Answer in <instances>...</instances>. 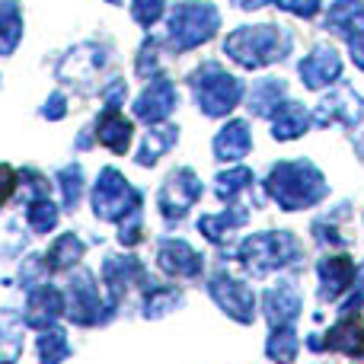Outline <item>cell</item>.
I'll list each match as a JSON object with an SVG mask.
<instances>
[{
	"label": "cell",
	"instance_id": "7",
	"mask_svg": "<svg viewBox=\"0 0 364 364\" xmlns=\"http://www.w3.org/2000/svg\"><path fill=\"white\" fill-rule=\"evenodd\" d=\"M246 147H250V141H246V128L240 125H230L224 134H220V141H218V154L220 157H237V154H243Z\"/></svg>",
	"mask_w": 364,
	"mask_h": 364
},
{
	"label": "cell",
	"instance_id": "12",
	"mask_svg": "<svg viewBox=\"0 0 364 364\" xmlns=\"http://www.w3.org/2000/svg\"><path fill=\"white\" fill-rule=\"evenodd\" d=\"M115 4H119V0H115Z\"/></svg>",
	"mask_w": 364,
	"mask_h": 364
},
{
	"label": "cell",
	"instance_id": "9",
	"mask_svg": "<svg viewBox=\"0 0 364 364\" xmlns=\"http://www.w3.org/2000/svg\"><path fill=\"white\" fill-rule=\"evenodd\" d=\"M160 13H164V0H134V16H138L144 26H151L154 19H160Z\"/></svg>",
	"mask_w": 364,
	"mask_h": 364
},
{
	"label": "cell",
	"instance_id": "8",
	"mask_svg": "<svg viewBox=\"0 0 364 364\" xmlns=\"http://www.w3.org/2000/svg\"><path fill=\"white\" fill-rule=\"evenodd\" d=\"M128 134H132V128H128V122H122L119 115L109 112L106 119H102V138H106V144H112L115 151H125Z\"/></svg>",
	"mask_w": 364,
	"mask_h": 364
},
{
	"label": "cell",
	"instance_id": "3",
	"mask_svg": "<svg viewBox=\"0 0 364 364\" xmlns=\"http://www.w3.org/2000/svg\"><path fill=\"white\" fill-rule=\"evenodd\" d=\"M205 74H208V80L205 83L198 80V102H201V109H205L208 115H224L227 109L240 100V83L233 80V77H227L224 70H218L214 64H211V68H205Z\"/></svg>",
	"mask_w": 364,
	"mask_h": 364
},
{
	"label": "cell",
	"instance_id": "4",
	"mask_svg": "<svg viewBox=\"0 0 364 364\" xmlns=\"http://www.w3.org/2000/svg\"><path fill=\"white\" fill-rule=\"evenodd\" d=\"M336 74H339V55H336L333 48H326V45L316 48L314 55L301 64V77L310 87H323V83H329Z\"/></svg>",
	"mask_w": 364,
	"mask_h": 364
},
{
	"label": "cell",
	"instance_id": "6",
	"mask_svg": "<svg viewBox=\"0 0 364 364\" xmlns=\"http://www.w3.org/2000/svg\"><path fill=\"white\" fill-rule=\"evenodd\" d=\"M19 36V16H16V6H0V55L13 51Z\"/></svg>",
	"mask_w": 364,
	"mask_h": 364
},
{
	"label": "cell",
	"instance_id": "1",
	"mask_svg": "<svg viewBox=\"0 0 364 364\" xmlns=\"http://www.w3.org/2000/svg\"><path fill=\"white\" fill-rule=\"evenodd\" d=\"M227 55L237 58L246 68H259V64L272 61V58L284 55V42L278 45V32L272 26H259V29H240L227 38Z\"/></svg>",
	"mask_w": 364,
	"mask_h": 364
},
{
	"label": "cell",
	"instance_id": "10",
	"mask_svg": "<svg viewBox=\"0 0 364 364\" xmlns=\"http://www.w3.org/2000/svg\"><path fill=\"white\" fill-rule=\"evenodd\" d=\"M284 6H288L291 13H301V16H310V13L316 10V4H320V0H282Z\"/></svg>",
	"mask_w": 364,
	"mask_h": 364
},
{
	"label": "cell",
	"instance_id": "11",
	"mask_svg": "<svg viewBox=\"0 0 364 364\" xmlns=\"http://www.w3.org/2000/svg\"><path fill=\"white\" fill-rule=\"evenodd\" d=\"M237 6H243V10H256V6H262V4H269V0H233Z\"/></svg>",
	"mask_w": 364,
	"mask_h": 364
},
{
	"label": "cell",
	"instance_id": "2",
	"mask_svg": "<svg viewBox=\"0 0 364 364\" xmlns=\"http://www.w3.org/2000/svg\"><path fill=\"white\" fill-rule=\"evenodd\" d=\"M218 13L211 10L208 4H182L170 19L173 38H176L179 48H192V45H201L214 36L218 29Z\"/></svg>",
	"mask_w": 364,
	"mask_h": 364
},
{
	"label": "cell",
	"instance_id": "5",
	"mask_svg": "<svg viewBox=\"0 0 364 364\" xmlns=\"http://www.w3.org/2000/svg\"><path fill=\"white\" fill-rule=\"evenodd\" d=\"M173 109V87L170 83H157L138 100V115L141 119H160Z\"/></svg>",
	"mask_w": 364,
	"mask_h": 364
}]
</instances>
